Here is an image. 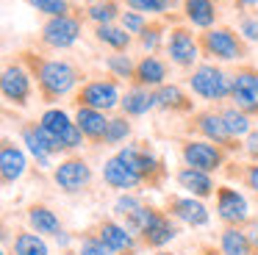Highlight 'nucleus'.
<instances>
[{"instance_id": "nucleus-52", "label": "nucleus", "mask_w": 258, "mask_h": 255, "mask_svg": "<svg viewBox=\"0 0 258 255\" xmlns=\"http://www.w3.org/2000/svg\"><path fill=\"white\" fill-rule=\"evenodd\" d=\"M0 255H9V252H6V249H3V252H0Z\"/></svg>"}, {"instance_id": "nucleus-40", "label": "nucleus", "mask_w": 258, "mask_h": 255, "mask_svg": "<svg viewBox=\"0 0 258 255\" xmlns=\"http://www.w3.org/2000/svg\"><path fill=\"white\" fill-rule=\"evenodd\" d=\"M236 31L244 36L247 44H258V14H239V22H236Z\"/></svg>"}, {"instance_id": "nucleus-7", "label": "nucleus", "mask_w": 258, "mask_h": 255, "mask_svg": "<svg viewBox=\"0 0 258 255\" xmlns=\"http://www.w3.org/2000/svg\"><path fill=\"white\" fill-rule=\"evenodd\" d=\"M117 155L145 177L147 186H161L164 175H167V172H164V161L158 158L156 150L147 142H128L117 150Z\"/></svg>"}, {"instance_id": "nucleus-5", "label": "nucleus", "mask_w": 258, "mask_h": 255, "mask_svg": "<svg viewBox=\"0 0 258 255\" xmlns=\"http://www.w3.org/2000/svg\"><path fill=\"white\" fill-rule=\"evenodd\" d=\"M39 125L53 136V142L58 144L61 153H75V150H81L84 142H86L84 133H81V128L75 125V116H70L67 111L58 108V105H50V108L42 111Z\"/></svg>"}, {"instance_id": "nucleus-10", "label": "nucleus", "mask_w": 258, "mask_h": 255, "mask_svg": "<svg viewBox=\"0 0 258 255\" xmlns=\"http://www.w3.org/2000/svg\"><path fill=\"white\" fill-rule=\"evenodd\" d=\"M20 142L25 144V153L36 161L39 169H53V166H56L53 164L56 155H61L58 144L53 142V136L39 125V122H23V125H20Z\"/></svg>"}, {"instance_id": "nucleus-12", "label": "nucleus", "mask_w": 258, "mask_h": 255, "mask_svg": "<svg viewBox=\"0 0 258 255\" xmlns=\"http://www.w3.org/2000/svg\"><path fill=\"white\" fill-rule=\"evenodd\" d=\"M189 128H191V131H195L200 139L219 144V147L228 150V153H236L239 147H244V144H239V139L230 136V131L225 128L222 114H219V111H214V108L195 111V114H191V119H189Z\"/></svg>"}, {"instance_id": "nucleus-16", "label": "nucleus", "mask_w": 258, "mask_h": 255, "mask_svg": "<svg viewBox=\"0 0 258 255\" xmlns=\"http://www.w3.org/2000/svg\"><path fill=\"white\" fill-rule=\"evenodd\" d=\"M214 211H217V219L225 222V227H244L250 222V203L239 188L222 186L217 188V197H214Z\"/></svg>"}, {"instance_id": "nucleus-13", "label": "nucleus", "mask_w": 258, "mask_h": 255, "mask_svg": "<svg viewBox=\"0 0 258 255\" xmlns=\"http://www.w3.org/2000/svg\"><path fill=\"white\" fill-rule=\"evenodd\" d=\"M225 158H228V150H222L214 142H206V139H186L180 144V161L191 169H203L214 175L225 166Z\"/></svg>"}, {"instance_id": "nucleus-29", "label": "nucleus", "mask_w": 258, "mask_h": 255, "mask_svg": "<svg viewBox=\"0 0 258 255\" xmlns=\"http://www.w3.org/2000/svg\"><path fill=\"white\" fill-rule=\"evenodd\" d=\"M92 33H95V42L97 44L114 50V53H128L131 42H134V36H131L122 25H117V22H111V25H95V31H92Z\"/></svg>"}, {"instance_id": "nucleus-17", "label": "nucleus", "mask_w": 258, "mask_h": 255, "mask_svg": "<svg viewBox=\"0 0 258 255\" xmlns=\"http://www.w3.org/2000/svg\"><path fill=\"white\" fill-rule=\"evenodd\" d=\"M167 214L172 216L175 222L189 227H206L211 222V211L206 208V203L191 194H180V197H169L167 203Z\"/></svg>"}, {"instance_id": "nucleus-31", "label": "nucleus", "mask_w": 258, "mask_h": 255, "mask_svg": "<svg viewBox=\"0 0 258 255\" xmlns=\"http://www.w3.org/2000/svg\"><path fill=\"white\" fill-rule=\"evenodd\" d=\"M84 17L92 25H111L122 17V3L119 0H92L84 9Z\"/></svg>"}, {"instance_id": "nucleus-32", "label": "nucleus", "mask_w": 258, "mask_h": 255, "mask_svg": "<svg viewBox=\"0 0 258 255\" xmlns=\"http://www.w3.org/2000/svg\"><path fill=\"white\" fill-rule=\"evenodd\" d=\"M219 114H222L225 128L230 131V136H233V139H247L252 133V116L244 114L241 108H236L233 103L222 105V108H219Z\"/></svg>"}, {"instance_id": "nucleus-15", "label": "nucleus", "mask_w": 258, "mask_h": 255, "mask_svg": "<svg viewBox=\"0 0 258 255\" xmlns=\"http://www.w3.org/2000/svg\"><path fill=\"white\" fill-rule=\"evenodd\" d=\"M92 180H95V172L78 155H67L53 166V183L64 194H81L84 188L92 186Z\"/></svg>"}, {"instance_id": "nucleus-50", "label": "nucleus", "mask_w": 258, "mask_h": 255, "mask_svg": "<svg viewBox=\"0 0 258 255\" xmlns=\"http://www.w3.org/2000/svg\"><path fill=\"white\" fill-rule=\"evenodd\" d=\"M119 255H139V252H136V249H131V252H119Z\"/></svg>"}, {"instance_id": "nucleus-35", "label": "nucleus", "mask_w": 258, "mask_h": 255, "mask_svg": "<svg viewBox=\"0 0 258 255\" xmlns=\"http://www.w3.org/2000/svg\"><path fill=\"white\" fill-rule=\"evenodd\" d=\"M103 67H106V70L111 72V78H117V81H131V83H134V75H136V61L131 58L128 53H114V55H106Z\"/></svg>"}, {"instance_id": "nucleus-53", "label": "nucleus", "mask_w": 258, "mask_h": 255, "mask_svg": "<svg viewBox=\"0 0 258 255\" xmlns=\"http://www.w3.org/2000/svg\"><path fill=\"white\" fill-rule=\"evenodd\" d=\"M255 14H258V11H255Z\"/></svg>"}, {"instance_id": "nucleus-14", "label": "nucleus", "mask_w": 258, "mask_h": 255, "mask_svg": "<svg viewBox=\"0 0 258 255\" xmlns=\"http://www.w3.org/2000/svg\"><path fill=\"white\" fill-rule=\"evenodd\" d=\"M230 103L244 114L258 116V67L241 64L230 72Z\"/></svg>"}, {"instance_id": "nucleus-41", "label": "nucleus", "mask_w": 258, "mask_h": 255, "mask_svg": "<svg viewBox=\"0 0 258 255\" xmlns=\"http://www.w3.org/2000/svg\"><path fill=\"white\" fill-rule=\"evenodd\" d=\"M150 22V17L147 14H139V11H134V9H128V11H122V17H119V25L125 28V31L131 33V36H139L142 31H145V25Z\"/></svg>"}, {"instance_id": "nucleus-27", "label": "nucleus", "mask_w": 258, "mask_h": 255, "mask_svg": "<svg viewBox=\"0 0 258 255\" xmlns=\"http://www.w3.org/2000/svg\"><path fill=\"white\" fill-rule=\"evenodd\" d=\"M119 108H122L125 116H145L150 114L153 108H156V100H153V89H145V86H136V83H131V89H125L122 92V103H119Z\"/></svg>"}, {"instance_id": "nucleus-43", "label": "nucleus", "mask_w": 258, "mask_h": 255, "mask_svg": "<svg viewBox=\"0 0 258 255\" xmlns=\"http://www.w3.org/2000/svg\"><path fill=\"white\" fill-rule=\"evenodd\" d=\"M244 153L250 155V161H255V164H258V131H252L250 136L244 139Z\"/></svg>"}, {"instance_id": "nucleus-1", "label": "nucleus", "mask_w": 258, "mask_h": 255, "mask_svg": "<svg viewBox=\"0 0 258 255\" xmlns=\"http://www.w3.org/2000/svg\"><path fill=\"white\" fill-rule=\"evenodd\" d=\"M20 61L31 70L39 92L42 103H58V100L70 97L73 92H78L84 86V72L78 70V64H73L70 58H45L39 53H20Z\"/></svg>"}, {"instance_id": "nucleus-11", "label": "nucleus", "mask_w": 258, "mask_h": 255, "mask_svg": "<svg viewBox=\"0 0 258 255\" xmlns=\"http://www.w3.org/2000/svg\"><path fill=\"white\" fill-rule=\"evenodd\" d=\"M167 55L178 70H195L197 58H203L197 33H191V25H172L167 33Z\"/></svg>"}, {"instance_id": "nucleus-42", "label": "nucleus", "mask_w": 258, "mask_h": 255, "mask_svg": "<svg viewBox=\"0 0 258 255\" xmlns=\"http://www.w3.org/2000/svg\"><path fill=\"white\" fill-rule=\"evenodd\" d=\"M241 180H244V186L250 188V192L258 194V164L255 161H250V164L241 169Z\"/></svg>"}, {"instance_id": "nucleus-22", "label": "nucleus", "mask_w": 258, "mask_h": 255, "mask_svg": "<svg viewBox=\"0 0 258 255\" xmlns=\"http://www.w3.org/2000/svg\"><path fill=\"white\" fill-rule=\"evenodd\" d=\"M153 100H156L158 111H169V114H195V100H191L178 83H164V86L153 89Z\"/></svg>"}, {"instance_id": "nucleus-45", "label": "nucleus", "mask_w": 258, "mask_h": 255, "mask_svg": "<svg viewBox=\"0 0 258 255\" xmlns=\"http://www.w3.org/2000/svg\"><path fill=\"white\" fill-rule=\"evenodd\" d=\"M244 230H247V236H250V244H252V249H255V255H258V219H250Z\"/></svg>"}, {"instance_id": "nucleus-9", "label": "nucleus", "mask_w": 258, "mask_h": 255, "mask_svg": "<svg viewBox=\"0 0 258 255\" xmlns=\"http://www.w3.org/2000/svg\"><path fill=\"white\" fill-rule=\"evenodd\" d=\"M0 94L6 100V105L14 108H25L34 94V75L23 61H12V64L3 67V75H0Z\"/></svg>"}, {"instance_id": "nucleus-49", "label": "nucleus", "mask_w": 258, "mask_h": 255, "mask_svg": "<svg viewBox=\"0 0 258 255\" xmlns=\"http://www.w3.org/2000/svg\"><path fill=\"white\" fill-rule=\"evenodd\" d=\"M64 255H81V252H78V249H67Z\"/></svg>"}, {"instance_id": "nucleus-8", "label": "nucleus", "mask_w": 258, "mask_h": 255, "mask_svg": "<svg viewBox=\"0 0 258 255\" xmlns=\"http://www.w3.org/2000/svg\"><path fill=\"white\" fill-rule=\"evenodd\" d=\"M122 103V89H119L117 78H95L86 81L84 86L75 92V105H86V108L97 111H114Z\"/></svg>"}, {"instance_id": "nucleus-39", "label": "nucleus", "mask_w": 258, "mask_h": 255, "mask_svg": "<svg viewBox=\"0 0 258 255\" xmlns=\"http://www.w3.org/2000/svg\"><path fill=\"white\" fill-rule=\"evenodd\" d=\"M78 252L81 255H114L111 249L103 244V238L97 236V230L95 233H86L84 238H78Z\"/></svg>"}, {"instance_id": "nucleus-51", "label": "nucleus", "mask_w": 258, "mask_h": 255, "mask_svg": "<svg viewBox=\"0 0 258 255\" xmlns=\"http://www.w3.org/2000/svg\"><path fill=\"white\" fill-rule=\"evenodd\" d=\"M78 3H86V6H89V3H92V0H78Z\"/></svg>"}, {"instance_id": "nucleus-19", "label": "nucleus", "mask_w": 258, "mask_h": 255, "mask_svg": "<svg viewBox=\"0 0 258 255\" xmlns=\"http://www.w3.org/2000/svg\"><path fill=\"white\" fill-rule=\"evenodd\" d=\"M25 169H28V153L20 144H14L9 136H3V142H0V177H3V186H14L17 180H23Z\"/></svg>"}, {"instance_id": "nucleus-25", "label": "nucleus", "mask_w": 258, "mask_h": 255, "mask_svg": "<svg viewBox=\"0 0 258 255\" xmlns=\"http://www.w3.org/2000/svg\"><path fill=\"white\" fill-rule=\"evenodd\" d=\"M169 78V64L158 55H142L136 61V75H134V83L136 86H145V89H158L164 86Z\"/></svg>"}, {"instance_id": "nucleus-3", "label": "nucleus", "mask_w": 258, "mask_h": 255, "mask_svg": "<svg viewBox=\"0 0 258 255\" xmlns=\"http://www.w3.org/2000/svg\"><path fill=\"white\" fill-rule=\"evenodd\" d=\"M197 42H200V53L206 61L236 64V61H244L250 55V44L230 25H214L208 31H200L197 33Z\"/></svg>"}, {"instance_id": "nucleus-26", "label": "nucleus", "mask_w": 258, "mask_h": 255, "mask_svg": "<svg viewBox=\"0 0 258 255\" xmlns=\"http://www.w3.org/2000/svg\"><path fill=\"white\" fill-rule=\"evenodd\" d=\"M25 219H28V227L34 233H39V236H50V238H56L58 233L64 230V225H61V219L56 216V211L53 208H47V205H42V203H36V205H31L28 208V214H25Z\"/></svg>"}, {"instance_id": "nucleus-28", "label": "nucleus", "mask_w": 258, "mask_h": 255, "mask_svg": "<svg viewBox=\"0 0 258 255\" xmlns=\"http://www.w3.org/2000/svg\"><path fill=\"white\" fill-rule=\"evenodd\" d=\"M167 17H161V20H150L145 25V31L136 36V44H139L142 50H145V55H156L161 47H167Z\"/></svg>"}, {"instance_id": "nucleus-36", "label": "nucleus", "mask_w": 258, "mask_h": 255, "mask_svg": "<svg viewBox=\"0 0 258 255\" xmlns=\"http://www.w3.org/2000/svg\"><path fill=\"white\" fill-rule=\"evenodd\" d=\"M175 6L178 0H125V9H134L147 17H167L169 11H175Z\"/></svg>"}, {"instance_id": "nucleus-44", "label": "nucleus", "mask_w": 258, "mask_h": 255, "mask_svg": "<svg viewBox=\"0 0 258 255\" xmlns=\"http://www.w3.org/2000/svg\"><path fill=\"white\" fill-rule=\"evenodd\" d=\"M53 241H56V247H58V249H64V252H67V249L73 247L75 236H73V233H70V230H61V233H58L56 238H53Z\"/></svg>"}, {"instance_id": "nucleus-48", "label": "nucleus", "mask_w": 258, "mask_h": 255, "mask_svg": "<svg viewBox=\"0 0 258 255\" xmlns=\"http://www.w3.org/2000/svg\"><path fill=\"white\" fill-rule=\"evenodd\" d=\"M153 255H175V252H169V249H156Z\"/></svg>"}, {"instance_id": "nucleus-21", "label": "nucleus", "mask_w": 258, "mask_h": 255, "mask_svg": "<svg viewBox=\"0 0 258 255\" xmlns=\"http://www.w3.org/2000/svg\"><path fill=\"white\" fill-rule=\"evenodd\" d=\"M97 236L103 238V244H106L114 255L131 252V249H136V244H139V238H136L134 233L125 227V222H119V219H103L100 225H97Z\"/></svg>"}, {"instance_id": "nucleus-37", "label": "nucleus", "mask_w": 258, "mask_h": 255, "mask_svg": "<svg viewBox=\"0 0 258 255\" xmlns=\"http://www.w3.org/2000/svg\"><path fill=\"white\" fill-rule=\"evenodd\" d=\"M25 3L31 6L34 11H39V14H45L47 20L50 17H67V14H78V9H75L70 0H25Z\"/></svg>"}, {"instance_id": "nucleus-38", "label": "nucleus", "mask_w": 258, "mask_h": 255, "mask_svg": "<svg viewBox=\"0 0 258 255\" xmlns=\"http://www.w3.org/2000/svg\"><path fill=\"white\" fill-rule=\"evenodd\" d=\"M139 208H145V200H142L139 194H134V192H122L117 200H114V205H111L114 216H117L119 222L131 219V216H134Z\"/></svg>"}, {"instance_id": "nucleus-18", "label": "nucleus", "mask_w": 258, "mask_h": 255, "mask_svg": "<svg viewBox=\"0 0 258 255\" xmlns=\"http://www.w3.org/2000/svg\"><path fill=\"white\" fill-rule=\"evenodd\" d=\"M103 183H106L108 188H114V192L122 194V192H134V188H139L142 183H145V177L114 153L111 158L103 161Z\"/></svg>"}, {"instance_id": "nucleus-6", "label": "nucleus", "mask_w": 258, "mask_h": 255, "mask_svg": "<svg viewBox=\"0 0 258 255\" xmlns=\"http://www.w3.org/2000/svg\"><path fill=\"white\" fill-rule=\"evenodd\" d=\"M84 20L86 17L81 14H67V17H50L45 20L39 31V44L47 50H70L78 44L81 33H84Z\"/></svg>"}, {"instance_id": "nucleus-33", "label": "nucleus", "mask_w": 258, "mask_h": 255, "mask_svg": "<svg viewBox=\"0 0 258 255\" xmlns=\"http://www.w3.org/2000/svg\"><path fill=\"white\" fill-rule=\"evenodd\" d=\"M12 252L14 255H50V244L45 241V236H39L34 230H20L14 236Z\"/></svg>"}, {"instance_id": "nucleus-2", "label": "nucleus", "mask_w": 258, "mask_h": 255, "mask_svg": "<svg viewBox=\"0 0 258 255\" xmlns=\"http://www.w3.org/2000/svg\"><path fill=\"white\" fill-rule=\"evenodd\" d=\"M125 227H131L134 236L150 249H164L167 244H172L178 238V222L167 211H158L153 205H145L142 211H136L125 222Z\"/></svg>"}, {"instance_id": "nucleus-34", "label": "nucleus", "mask_w": 258, "mask_h": 255, "mask_svg": "<svg viewBox=\"0 0 258 255\" xmlns=\"http://www.w3.org/2000/svg\"><path fill=\"white\" fill-rule=\"evenodd\" d=\"M131 133H134V128H131V116L114 114L111 122H108L106 136H103V147H122V144L131 142Z\"/></svg>"}, {"instance_id": "nucleus-20", "label": "nucleus", "mask_w": 258, "mask_h": 255, "mask_svg": "<svg viewBox=\"0 0 258 255\" xmlns=\"http://www.w3.org/2000/svg\"><path fill=\"white\" fill-rule=\"evenodd\" d=\"M175 180L178 186L183 188L186 194L197 200H208V197H217V183H214V175L211 172H203V169H191V166H180L175 172Z\"/></svg>"}, {"instance_id": "nucleus-23", "label": "nucleus", "mask_w": 258, "mask_h": 255, "mask_svg": "<svg viewBox=\"0 0 258 255\" xmlns=\"http://www.w3.org/2000/svg\"><path fill=\"white\" fill-rule=\"evenodd\" d=\"M180 11H183L186 25L197 28V31H208L219 20L217 0H180Z\"/></svg>"}, {"instance_id": "nucleus-30", "label": "nucleus", "mask_w": 258, "mask_h": 255, "mask_svg": "<svg viewBox=\"0 0 258 255\" xmlns=\"http://www.w3.org/2000/svg\"><path fill=\"white\" fill-rule=\"evenodd\" d=\"M219 252L222 255H255L244 227H225L219 233Z\"/></svg>"}, {"instance_id": "nucleus-24", "label": "nucleus", "mask_w": 258, "mask_h": 255, "mask_svg": "<svg viewBox=\"0 0 258 255\" xmlns=\"http://www.w3.org/2000/svg\"><path fill=\"white\" fill-rule=\"evenodd\" d=\"M108 122H111V116H108L106 111L75 105V125L81 128V133H84L86 142L103 144V136H106V131H108Z\"/></svg>"}, {"instance_id": "nucleus-4", "label": "nucleus", "mask_w": 258, "mask_h": 255, "mask_svg": "<svg viewBox=\"0 0 258 255\" xmlns=\"http://www.w3.org/2000/svg\"><path fill=\"white\" fill-rule=\"evenodd\" d=\"M191 94L206 103H225L230 100V75L214 61H203L186 78Z\"/></svg>"}, {"instance_id": "nucleus-47", "label": "nucleus", "mask_w": 258, "mask_h": 255, "mask_svg": "<svg viewBox=\"0 0 258 255\" xmlns=\"http://www.w3.org/2000/svg\"><path fill=\"white\" fill-rule=\"evenodd\" d=\"M200 255H222V252H219V249H211V247H206Z\"/></svg>"}, {"instance_id": "nucleus-46", "label": "nucleus", "mask_w": 258, "mask_h": 255, "mask_svg": "<svg viewBox=\"0 0 258 255\" xmlns=\"http://www.w3.org/2000/svg\"><path fill=\"white\" fill-rule=\"evenodd\" d=\"M233 3H236V9H239L241 14H244V11H250V9L258 11V0H233Z\"/></svg>"}]
</instances>
